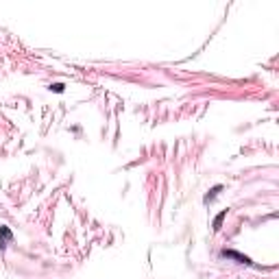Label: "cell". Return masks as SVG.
Instances as JSON below:
<instances>
[{
  "label": "cell",
  "mask_w": 279,
  "mask_h": 279,
  "mask_svg": "<svg viewBox=\"0 0 279 279\" xmlns=\"http://www.w3.org/2000/svg\"><path fill=\"white\" fill-rule=\"evenodd\" d=\"M223 255H225V258H229V260H238L240 264H251V260L246 258V255L238 253V251H223Z\"/></svg>",
  "instance_id": "6da1fadb"
},
{
  "label": "cell",
  "mask_w": 279,
  "mask_h": 279,
  "mask_svg": "<svg viewBox=\"0 0 279 279\" xmlns=\"http://www.w3.org/2000/svg\"><path fill=\"white\" fill-rule=\"evenodd\" d=\"M225 218H227V209H225V211H220V214L216 216V218H214V225H211V229H214V231H220V227H223Z\"/></svg>",
  "instance_id": "3957f363"
},
{
  "label": "cell",
  "mask_w": 279,
  "mask_h": 279,
  "mask_svg": "<svg viewBox=\"0 0 279 279\" xmlns=\"http://www.w3.org/2000/svg\"><path fill=\"white\" fill-rule=\"evenodd\" d=\"M220 190H223V188H220V186H216V188H214V190H211V192H209V194H208V196H205V201H208V203H209V201H211V199H214V196H216V194H218V192H220Z\"/></svg>",
  "instance_id": "277c9868"
},
{
  "label": "cell",
  "mask_w": 279,
  "mask_h": 279,
  "mask_svg": "<svg viewBox=\"0 0 279 279\" xmlns=\"http://www.w3.org/2000/svg\"><path fill=\"white\" fill-rule=\"evenodd\" d=\"M52 89H55V92H64V85H61V83H55V85H52Z\"/></svg>",
  "instance_id": "5b68a950"
},
{
  "label": "cell",
  "mask_w": 279,
  "mask_h": 279,
  "mask_svg": "<svg viewBox=\"0 0 279 279\" xmlns=\"http://www.w3.org/2000/svg\"><path fill=\"white\" fill-rule=\"evenodd\" d=\"M9 242H11V231H9V227H0V246H7Z\"/></svg>",
  "instance_id": "7a4b0ae2"
}]
</instances>
